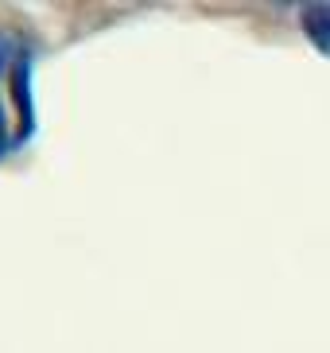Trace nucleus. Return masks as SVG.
<instances>
[{
    "label": "nucleus",
    "mask_w": 330,
    "mask_h": 353,
    "mask_svg": "<svg viewBox=\"0 0 330 353\" xmlns=\"http://www.w3.org/2000/svg\"><path fill=\"white\" fill-rule=\"evenodd\" d=\"M28 82H31V66H28V59H20V63H16V70H12V85H16V101H20L23 136L31 132V94H28Z\"/></svg>",
    "instance_id": "f03ea898"
},
{
    "label": "nucleus",
    "mask_w": 330,
    "mask_h": 353,
    "mask_svg": "<svg viewBox=\"0 0 330 353\" xmlns=\"http://www.w3.org/2000/svg\"><path fill=\"white\" fill-rule=\"evenodd\" d=\"M303 28L319 51H330V4H311L303 12Z\"/></svg>",
    "instance_id": "f257e3e1"
},
{
    "label": "nucleus",
    "mask_w": 330,
    "mask_h": 353,
    "mask_svg": "<svg viewBox=\"0 0 330 353\" xmlns=\"http://www.w3.org/2000/svg\"><path fill=\"white\" fill-rule=\"evenodd\" d=\"M8 152V121H4V109H0V156Z\"/></svg>",
    "instance_id": "7ed1b4c3"
},
{
    "label": "nucleus",
    "mask_w": 330,
    "mask_h": 353,
    "mask_svg": "<svg viewBox=\"0 0 330 353\" xmlns=\"http://www.w3.org/2000/svg\"><path fill=\"white\" fill-rule=\"evenodd\" d=\"M8 59H12V54H8V39L0 35V74L8 70Z\"/></svg>",
    "instance_id": "20e7f679"
}]
</instances>
